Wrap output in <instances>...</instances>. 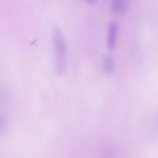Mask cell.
<instances>
[{
    "mask_svg": "<svg viewBox=\"0 0 158 158\" xmlns=\"http://www.w3.org/2000/svg\"><path fill=\"white\" fill-rule=\"evenodd\" d=\"M104 68L105 73L108 74H111L114 72L115 64L112 58L109 57L105 59L104 63Z\"/></svg>",
    "mask_w": 158,
    "mask_h": 158,
    "instance_id": "obj_4",
    "label": "cell"
},
{
    "mask_svg": "<svg viewBox=\"0 0 158 158\" xmlns=\"http://www.w3.org/2000/svg\"><path fill=\"white\" fill-rule=\"evenodd\" d=\"M119 32V25L115 22L110 23L108 28L107 35V46L110 50L115 49L117 43V39Z\"/></svg>",
    "mask_w": 158,
    "mask_h": 158,
    "instance_id": "obj_2",
    "label": "cell"
},
{
    "mask_svg": "<svg viewBox=\"0 0 158 158\" xmlns=\"http://www.w3.org/2000/svg\"><path fill=\"white\" fill-rule=\"evenodd\" d=\"M52 40L55 69L58 74H61L65 69L67 48L63 34L57 26H54L52 29Z\"/></svg>",
    "mask_w": 158,
    "mask_h": 158,
    "instance_id": "obj_1",
    "label": "cell"
},
{
    "mask_svg": "<svg viewBox=\"0 0 158 158\" xmlns=\"http://www.w3.org/2000/svg\"><path fill=\"white\" fill-rule=\"evenodd\" d=\"M127 5L126 0H112V11L115 15H123L126 11Z\"/></svg>",
    "mask_w": 158,
    "mask_h": 158,
    "instance_id": "obj_3",
    "label": "cell"
},
{
    "mask_svg": "<svg viewBox=\"0 0 158 158\" xmlns=\"http://www.w3.org/2000/svg\"><path fill=\"white\" fill-rule=\"evenodd\" d=\"M87 2L89 3V4H94L96 2L97 0H85Z\"/></svg>",
    "mask_w": 158,
    "mask_h": 158,
    "instance_id": "obj_5",
    "label": "cell"
}]
</instances>
